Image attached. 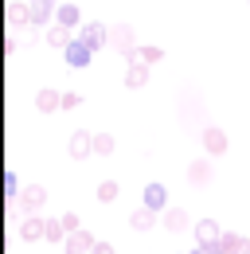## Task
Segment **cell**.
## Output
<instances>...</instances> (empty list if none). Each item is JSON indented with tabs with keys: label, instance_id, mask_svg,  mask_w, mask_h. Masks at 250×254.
Returning <instances> with one entry per match:
<instances>
[{
	"label": "cell",
	"instance_id": "cell-1",
	"mask_svg": "<svg viewBox=\"0 0 250 254\" xmlns=\"http://www.w3.org/2000/svg\"><path fill=\"white\" fill-rule=\"evenodd\" d=\"M110 47H118L125 59L133 63V59H137V32H133L129 24H114V28H110Z\"/></svg>",
	"mask_w": 250,
	"mask_h": 254
},
{
	"label": "cell",
	"instance_id": "cell-2",
	"mask_svg": "<svg viewBox=\"0 0 250 254\" xmlns=\"http://www.w3.org/2000/svg\"><path fill=\"white\" fill-rule=\"evenodd\" d=\"M78 39H82L94 55H98L102 47H110V28H106V24H98V20H86V24L78 28Z\"/></svg>",
	"mask_w": 250,
	"mask_h": 254
},
{
	"label": "cell",
	"instance_id": "cell-3",
	"mask_svg": "<svg viewBox=\"0 0 250 254\" xmlns=\"http://www.w3.org/2000/svg\"><path fill=\"white\" fill-rule=\"evenodd\" d=\"M43 203H47V188L43 184H28V188L20 191V211L24 215H39Z\"/></svg>",
	"mask_w": 250,
	"mask_h": 254
},
{
	"label": "cell",
	"instance_id": "cell-4",
	"mask_svg": "<svg viewBox=\"0 0 250 254\" xmlns=\"http://www.w3.org/2000/svg\"><path fill=\"white\" fill-rule=\"evenodd\" d=\"M66 153H70L74 160L94 157V133H90V129H74V133H70V141H66Z\"/></svg>",
	"mask_w": 250,
	"mask_h": 254
},
{
	"label": "cell",
	"instance_id": "cell-5",
	"mask_svg": "<svg viewBox=\"0 0 250 254\" xmlns=\"http://www.w3.org/2000/svg\"><path fill=\"white\" fill-rule=\"evenodd\" d=\"M62 55H66V66H74V70H86V66H90V59H94V51L82 43V39H78V35L66 43V51H62Z\"/></svg>",
	"mask_w": 250,
	"mask_h": 254
},
{
	"label": "cell",
	"instance_id": "cell-6",
	"mask_svg": "<svg viewBox=\"0 0 250 254\" xmlns=\"http://www.w3.org/2000/svg\"><path fill=\"white\" fill-rule=\"evenodd\" d=\"M141 207H149V211H156V215H164V211H168V188H164L160 180L145 184V203H141Z\"/></svg>",
	"mask_w": 250,
	"mask_h": 254
},
{
	"label": "cell",
	"instance_id": "cell-7",
	"mask_svg": "<svg viewBox=\"0 0 250 254\" xmlns=\"http://www.w3.org/2000/svg\"><path fill=\"white\" fill-rule=\"evenodd\" d=\"M219 239H223V227L215 219H199L195 223V243H199V251H211Z\"/></svg>",
	"mask_w": 250,
	"mask_h": 254
},
{
	"label": "cell",
	"instance_id": "cell-8",
	"mask_svg": "<svg viewBox=\"0 0 250 254\" xmlns=\"http://www.w3.org/2000/svg\"><path fill=\"white\" fill-rule=\"evenodd\" d=\"M28 4H31V28L51 24V20H55V12H59V0H28Z\"/></svg>",
	"mask_w": 250,
	"mask_h": 254
},
{
	"label": "cell",
	"instance_id": "cell-9",
	"mask_svg": "<svg viewBox=\"0 0 250 254\" xmlns=\"http://www.w3.org/2000/svg\"><path fill=\"white\" fill-rule=\"evenodd\" d=\"M227 145H231V141H227V133H223V129H215V126L203 129V153H207V157H223V153H227Z\"/></svg>",
	"mask_w": 250,
	"mask_h": 254
},
{
	"label": "cell",
	"instance_id": "cell-10",
	"mask_svg": "<svg viewBox=\"0 0 250 254\" xmlns=\"http://www.w3.org/2000/svg\"><path fill=\"white\" fill-rule=\"evenodd\" d=\"M211 254H250V239H243V235H223L215 247H211Z\"/></svg>",
	"mask_w": 250,
	"mask_h": 254
},
{
	"label": "cell",
	"instance_id": "cell-11",
	"mask_svg": "<svg viewBox=\"0 0 250 254\" xmlns=\"http://www.w3.org/2000/svg\"><path fill=\"white\" fill-rule=\"evenodd\" d=\"M47 235V219H39V215H24V223H20V239L24 243H39Z\"/></svg>",
	"mask_w": 250,
	"mask_h": 254
},
{
	"label": "cell",
	"instance_id": "cell-12",
	"mask_svg": "<svg viewBox=\"0 0 250 254\" xmlns=\"http://www.w3.org/2000/svg\"><path fill=\"white\" fill-rule=\"evenodd\" d=\"M4 20H8L12 28H31V4H28V0L8 4V8H4Z\"/></svg>",
	"mask_w": 250,
	"mask_h": 254
},
{
	"label": "cell",
	"instance_id": "cell-13",
	"mask_svg": "<svg viewBox=\"0 0 250 254\" xmlns=\"http://www.w3.org/2000/svg\"><path fill=\"white\" fill-rule=\"evenodd\" d=\"M94 243H98V239H94L90 231H70V235H66V254H90Z\"/></svg>",
	"mask_w": 250,
	"mask_h": 254
},
{
	"label": "cell",
	"instance_id": "cell-14",
	"mask_svg": "<svg viewBox=\"0 0 250 254\" xmlns=\"http://www.w3.org/2000/svg\"><path fill=\"white\" fill-rule=\"evenodd\" d=\"M35 110H39V114H55V110H62V94H59V90H51V86H43V90L35 94Z\"/></svg>",
	"mask_w": 250,
	"mask_h": 254
},
{
	"label": "cell",
	"instance_id": "cell-15",
	"mask_svg": "<svg viewBox=\"0 0 250 254\" xmlns=\"http://www.w3.org/2000/svg\"><path fill=\"white\" fill-rule=\"evenodd\" d=\"M55 24L70 28V32H78V28H82V12H78V4H59V12H55Z\"/></svg>",
	"mask_w": 250,
	"mask_h": 254
},
{
	"label": "cell",
	"instance_id": "cell-16",
	"mask_svg": "<svg viewBox=\"0 0 250 254\" xmlns=\"http://www.w3.org/2000/svg\"><path fill=\"white\" fill-rule=\"evenodd\" d=\"M156 219H160L156 211H149V207H137V211L129 215V227H133L137 235H145V231H153V227H156Z\"/></svg>",
	"mask_w": 250,
	"mask_h": 254
},
{
	"label": "cell",
	"instance_id": "cell-17",
	"mask_svg": "<svg viewBox=\"0 0 250 254\" xmlns=\"http://www.w3.org/2000/svg\"><path fill=\"white\" fill-rule=\"evenodd\" d=\"M145 82H149V66L145 63H129L125 66V86H129V90H141Z\"/></svg>",
	"mask_w": 250,
	"mask_h": 254
},
{
	"label": "cell",
	"instance_id": "cell-18",
	"mask_svg": "<svg viewBox=\"0 0 250 254\" xmlns=\"http://www.w3.org/2000/svg\"><path fill=\"white\" fill-rule=\"evenodd\" d=\"M160 223H164V227H168L172 235H180V231H188V211H184V207H168Z\"/></svg>",
	"mask_w": 250,
	"mask_h": 254
},
{
	"label": "cell",
	"instance_id": "cell-19",
	"mask_svg": "<svg viewBox=\"0 0 250 254\" xmlns=\"http://www.w3.org/2000/svg\"><path fill=\"white\" fill-rule=\"evenodd\" d=\"M43 39H47L51 47H59V51H66V43L74 39V32H70V28H62V24H51V28H47V35H43Z\"/></svg>",
	"mask_w": 250,
	"mask_h": 254
},
{
	"label": "cell",
	"instance_id": "cell-20",
	"mask_svg": "<svg viewBox=\"0 0 250 254\" xmlns=\"http://www.w3.org/2000/svg\"><path fill=\"white\" fill-rule=\"evenodd\" d=\"M114 145H118V141H114V133H106V129H98V133H94V157H110V153H114Z\"/></svg>",
	"mask_w": 250,
	"mask_h": 254
},
{
	"label": "cell",
	"instance_id": "cell-21",
	"mask_svg": "<svg viewBox=\"0 0 250 254\" xmlns=\"http://www.w3.org/2000/svg\"><path fill=\"white\" fill-rule=\"evenodd\" d=\"M188 180H191V184H207V180H211V160H191Z\"/></svg>",
	"mask_w": 250,
	"mask_h": 254
},
{
	"label": "cell",
	"instance_id": "cell-22",
	"mask_svg": "<svg viewBox=\"0 0 250 254\" xmlns=\"http://www.w3.org/2000/svg\"><path fill=\"white\" fill-rule=\"evenodd\" d=\"M0 188H4V199H20V176L12 172V168H4V180H0Z\"/></svg>",
	"mask_w": 250,
	"mask_h": 254
},
{
	"label": "cell",
	"instance_id": "cell-23",
	"mask_svg": "<svg viewBox=\"0 0 250 254\" xmlns=\"http://www.w3.org/2000/svg\"><path fill=\"white\" fill-rule=\"evenodd\" d=\"M160 59H164V51L149 43V47H137V59H133V63H145V66H153V63H160Z\"/></svg>",
	"mask_w": 250,
	"mask_h": 254
},
{
	"label": "cell",
	"instance_id": "cell-24",
	"mask_svg": "<svg viewBox=\"0 0 250 254\" xmlns=\"http://www.w3.org/2000/svg\"><path fill=\"white\" fill-rule=\"evenodd\" d=\"M118 180H102V184H98V203H114V199H118Z\"/></svg>",
	"mask_w": 250,
	"mask_h": 254
},
{
	"label": "cell",
	"instance_id": "cell-25",
	"mask_svg": "<svg viewBox=\"0 0 250 254\" xmlns=\"http://www.w3.org/2000/svg\"><path fill=\"white\" fill-rule=\"evenodd\" d=\"M47 243H62L66 239V227H62V219H47V235H43Z\"/></svg>",
	"mask_w": 250,
	"mask_h": 254
},
{
	"label": "cell",
	"instance_id": "cell-26",
	"mask_svg": "<svg viewBox=\"0 0 250 254\" xmlns=\"http://www.w3.org/2000/svg\"><path fill=\"white\" fill-rule=\"evenodd\" d=\"M78 106H82V94H78V90H66V94H62V110H78Z\"/></svg>",
	"mask_w": 250,
	"mask_h": 254
},
{
	"label": "cell",
	"instance_id": "cell-27",
	"mask_svg": "<svg viewBox=\"0 0 250 254\" xmlns=\"http://www.w3.org/2000/svg\"><path fill=\"white\" fill-rule=\"evenodd\" d=\"M62 227H66V235H70V231H82V227H78V215H74V211H66V215H62Z\"/></svg>",
	"mask_w": 250,
	"mask_h": 254
},
{
	"label": "cell",
	"instance_id": "cell-28",
	"mask_svg": "<svg viewBox=\"0 0 250 254\" xmlns=\"http://www.w3.org/2000/svg\"><path fill=\"white\" fill-rule=\"evenodd\" d=\"M90 254H114V247H110V243H94Z\"/></svg>",
	"mask_w": 250,
	"mask_h": 254
},
{
	"label": "cell",
	"instance_id": "cell-29",
	"mask_svg": "<svg viewBox=\"0 0 250 254\" xmlns=\"http://www.w3.org/2000/svg\"><path fill=\"white\" fill-rule=\"evenodd\" d=\"M191 254H211V251H191Z\"/></svg>",
	"mask_w": 250,
	"mask_h": 254
},
{
	"label": "cell",
	"instance_id": "cell-30",
	"mask_svg": "<svg viewBox=\"0 0 250 254\" xmlns=\"http://www.w3.org/2000/svg\"><path fill=\"white\" fill-rule=\"evenodd\" d=\"M247 4H250V0H247Z\"/></svg>",
	"mask_w": 250,
	"mask_h": 254
},
{
	"label": "cell",
	"instance_id": "cell-31",
	"mask_svg": "<svg viewBox=\"0 0 250 254\" xmlns=\"http://www.w3.org/2000/svg\"><path fill=\"white\" fill-rule=\"evenodd\" d=\"M62 254H66V251H62Z\"/></svg>",
	"mask_w": 250,
	"mask_h": 254
}]
</instances>
